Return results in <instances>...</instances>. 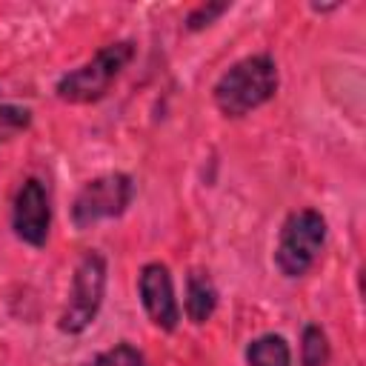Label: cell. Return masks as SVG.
Instances as JSON below:
<instances>
[{
	"label": "cell",
	"mask_w": 366,
	"mask_h": 366,
	"mask_svg": "<svg viewBox=\"0 0 366 366\" xmlns=\"http://www.w3.org/2000/svg\"><path fill=\"white\" fill-rule=\"evenodd\" d=\"M103 295H106V257L97 249H89V252H83V257L74 266L69 300L57 320L60 332H66V335L86 332L100 312Z\"/></svg>",
	"instance_id": "4"
},
{
	"label": "cell",
	"mask_w": 366,
	"mask_h": 366,
	"mask_svg": "<svg viewBox=\"0 0 366 366\" xmlns=\"http://www.w3.org/2000/svg\"><path fill=\"white\" fill-rule=\"evenodd\" d=\"M11 229L23 243L46 246L49 229H51V203H49V192L43 180L29 177L17 189L14 206H11Z\"/></svg>",
	"instance_id": "6"
},
{
	"label": "cell",
	"mask_w": 366,
	"mask_h": 366,
	"mask_svg": "<svg viewBox=\"0 0 366 366\" xmlns=\"http://www.w3.org/2000/svg\"><path fill=\"white\" fill-rule=\"evenodd\" d=\"M249 366H292V349L283 335H260L246 346Z\"/></svg>",
	"instance_id": "9"
},
{
	"label": "cell",
	"mask_w": 366,
	"mask_h": 366,
	"mask_svg": "<svg viewBox=\"0 0 366 366\" xmlns=\"http://www.w3.org/2000/svg\"><path fill=\"white\" fill-rule=\"evenodd\" d=\"M86 366H149L146 355L132 343H117L100 355H94Z\"/></svg>",
	"instance_id": "11"
},
{
	"label": "cell",
	"mask_w": 366,
	"mask_h": 366,
	"mask_svg": "<svg viewBox=\"0 0 366 366\" xmlns=\"http://www.w3.org/2000/svg\"><path fill=\"white\" fill-rule=\"evenodd\" d=\"M137 295L140 303L154 326L163 332H174L180 323V306L174 297V283L172 272L166 263H146L137 274Z\"/></svg>",
	"instance_id": "7"
},
{
	"label": "cell",
	"mask_w": 366,
	"mask_h": 366,
	"mask_svg": "<svg viewBox=\"0 0 366 366\" xmlns=\"http://www.w3.org/2000/svg\"><path fill=\"white\" fill-rule=\"evenodd\" d=\"M183 309H186V317H189L194 326L206 323V320L214 315V309H217V289H214L209 272H203V269H192V272H189Z\"/></svg>",
	"instance_id": "8"
},
{
	"label": "cell",
	"mask_w": 366,
	"mask_h": 366,
	"mask_svg": "<svg viewBox=\"0 0 366 366\" xmlns=\"http://www.w3.org/2000/svg\"><path fill=\"white\" fill-rule=\"evenodd\" d=\"M229 11V3H200V6H194L192 11H189V17H186V29L189 31H200V29H206V26H212L220 14H226Z\"/></svg>",
	"instance_id": "12"
},
{
	"label": "cell",
	"mask_w": 366,
	"mask_h": 366,
	"mask_svg": "<svg viewBox=\"0 0 366 366\" xmlns=\"http://www.w3.org/2000/svg\"><path fill=\"white\" fill-rule=\"evenodd\" d=\"M329 357H332V346H329V337L320 326L309 323L303 326V335H300V363L303 366H329Z\"/></svg>",
	"instance_id": "10"
},
{
	"label": "cell",
	"mask_w": 366,
	"mask_h": 366,
	"mask_svg": "<svg viewBox=\"0 0 366 366\" xmlns=\"http://www.w3.org/2000/svg\"><path fill=\"white\" fill-rule=\"evenodd\" d=\"M326 243V217L317 209L292 212L277 234L274 263L286 277H303Z\"/></svg>",
	"instance_id": "3"
},
{
	"label": "cell",
	"mask_w": 366,
	"mask_h": 366,
	"mask_svg": "<svg viewBox=\"0 0 366 366\" xmlns=\"http://www.w3.org/2000/svg\"><path fill=\"white\" fill-rule=\"evenodd\" d=\"M132 57H134V43L132 40H114V43L103 46L83 66L63 74L57 80L54 92L66 103H94V100L109 94L112 83L123 74V69L129 66Z\"/></svg>",
	"instance_id": "2"
},
{
	"label": "cell",
	"mask_w": 366,
	"mask_h": 366,
	"mask_svg": "<svg viewBox=\"0 0 366 366\" xmlns=\"http://www.w3.org/2000/svg\"><path fill=\"white\" fill-rule=\"evenodd\" d=\"M274 92H277L274 60L269 54H249L217 77L212 97L226 117H243L260 109L263 103H269Z\"/></svg>",
	"instance_id": "1"
},
{
	"label": "cell",
	"mask_w": 366,
	"mask_h": 366,
	"mask_svg": "<svg viewBox=\"0 0 366 366\" xmlns=\"http://www.w3.org/2000/svg\"><path fill=\"white\" fill-rule=\"evenodd\" d=\"M31 112L29 109H20V106H0V140L3 137H9L11 132H17V129H26L29 126V117Z\"/></svg>",
	"instance_id": "13"
},
{
	"label": "cell",
	"mask_w": 366,
	"mask_h": 366,
	"mask_svg": "<svg viewBox=\"0 0 366 366\" xmlns=\"http://www.w3.org/2000/svg\"><path fill=\"white\" fill-rule=\"evenodd\" d=\"M134 197V180L123 172H109L100 174L77 192L71 203V223L74 229H89L100 220L120 217Z\"/></svg>",
	"instance_id": "5"
}]
</instances>
